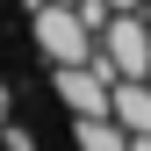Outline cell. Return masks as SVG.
I'll return each mask as SVG.
<instances>
[{
  "label": "cell",
  "mask_w": 151,
  "mask_h": 151,
  "mask_svg": "<svg viewBox=\"0 0 151 151\" xmlns=\"http://www.w3.org/2000/svg\"><path fill=\"white\" fill-rule=\"evenodd\" d=\"M36 50H43L50 65H86L93 58V22L79 7H72V0H36Z\"/></svg>",
  "instance_id": "cell-1"
},
{
  "label": "cell",
  "mask_w": 151,
  "mask_h": 151,
  "mask_svg": "<svg viewBox=\"0 0 151 151\" xmlns=\"http://www.w3.org/2000/svg\"><path fill=\"white\" fill-rule=\"evenodd\" d=\"M101 58L115 65V79H151V22L108 14L101 22Z\"/></svg>",
  "instance_id": "cell-2"
},
{
  "label": "cell",
  "mask_w": 151,
  "mask_h": 151,
  "mask_svg": "<svg viewBox=\"0 0 151 151\" xmlns=\"http://www.w3.org/2000/svg\"><path fill=\"white\" fill-rule=\"evenodd\" d=\"M58 101L72 108V115H108V101H115V65L108 58L58 65Z\"/></svg>",
  "instance_id": "cell-3"
},
{
  "label": "cell",
  "mask_w": 151,
  "mask_h": 151,
  "mask_svg": "<svg viewBox=\"0 0 151 151\" xmlns=\"http://www.w3.org/2000/svg\"><path fill=\"white\" fill-rule=\"evenodd\" d=\"M108 115H115L129 137L151 129V79H115V101H108Z\"/></svg>",
  "instance_id": "cell-4"
},
{
  "label": "cell",
  "mask_w": 151,
  "mask_h": 151,
  "mask_svg": "<svg viewBox=\"0 0 151 151\" xmlns=\"http://www.w3.org/2000/svg\"><path fill=\"white\" fill-rule=\"evenodd\" d=\"M72 144L79 151H129V129L115 115H72Z\"/></svg>",
  "instance_id": "cell-5"
},
{
  "label": "cell",
  "mask_w": 151,
  "mask_h": 151,
  "mask_svg": "<svg viewBox=\"0 0 151 151\" xmlns=\"http://www.w3.org/2000/svg\"><path fill=\"white\" fill-rule=\"evenodd\" d=\"M108 7H115V14H137V7H144V0H108Z\"/></svg>",
  "instance_id": "cell-6"
},
{
  "label": "cell",
  "mask_w": 151,
  "mask_h": 151,
  "mask_svg": "<svg viewBox=\"0 0 151 151\" xmlns=\"http://www.w3.org/2000/svg\"><path fill=\"white\" fill-rule=\"evenodd\" d=\"M129 151H151V129H137V137H129Z\"/></svg>",
  "instance_id": "cell-7"
},
{
  "label": "cell",
  "mask_w": 151,
  "mask_h": 151,
  "mask_svg": "<svg viewBox=\"0 0 151 151\" xmlns=\"http://www.w3.org/2000/svg\"><path fill=\"white\" fill-rule=\"evenodd\" d=\"M0 122H7V86H0Z\"/></svg>",
  "instance_id": "cell-8"
}]
</instances>
